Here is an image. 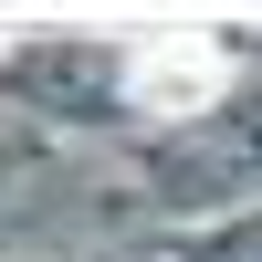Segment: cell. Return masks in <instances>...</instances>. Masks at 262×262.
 Instances as JSON below:
<instances>
[{
    "instance_id": "6da1fadb",
    "label": "cell",
    "mask_w": 262,
    "mask_h": 262,
    "mask_svg": "<svg viewBox=\"0 0 262 262\" xmlns=\"http://www.w3.org/2000/svg\"><path fill=\"white\" fill-rule=\"evenodd\" d=\"M210 84H221V53H210V42H147V63H137V95L147 105L210 95Z\"/></svg>"
}]
</instances>
